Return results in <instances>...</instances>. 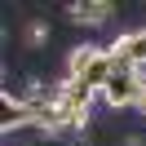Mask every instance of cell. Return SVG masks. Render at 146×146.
<instances>
[{
	"label": "cell",
	"instance_id": "cell-1",
	"mask_svg": "<svg viewBox=\"0 0 146 146\" xmlns=\"http://www.w3.org/2000/svg\"><path fill=\"white\" fill-rule=\"evenodd\" d=\"M146 98V84L137 71H115L106 80V89H102V102H106L111 111H137V102Z\"/></svg>",
	"mask_w": 146,
	"mask_h": 146
},
{
	"label": "cell",
	"instance_id": "cell-2",
	"mask_svg": "<svg viewBox=\"0 0 146 146\" xmlns=\"http://www.w3.org/2000/svg\"><path fill=\"white\" fill-rule=\"evenodd\" d=\"M111 62L115 71H142L146 66V27H133V31H119L111 40Z\"/></svg>",
	"mask_w": 146,
	"mask_h": 146
},
{
	"label": "cell",
	"instance_id": "cell-3",
	"mask_svg": "<svg viewBox=\"0 0 146 146\" xmlns=\"http://www.w3.org/2000/svg\"><path fill=\"white\" fill-rule=\"evenodd\" d=\"M111 13H115L111 0H75V5H66V22L71 27H106Z\"/></svg>",
	"mask_w": 146,
	"mask_h": 146
},
{
	"label": "cell",
	"instance_id": "cell-4",
	"mask_svg": "<svg viewBox=\"0 0 146 146\" xmlns=\"http://www.w3.org/2000/svg\"><path fill=\"white\" fill-rule=\"evenodd\" d=\"M44 40H49V22L36 18V22L27 27V49H44Z\"/></svg>",
	"mask_w": 146,
	"mask_h": 146
}]
</instances>
